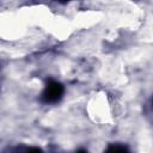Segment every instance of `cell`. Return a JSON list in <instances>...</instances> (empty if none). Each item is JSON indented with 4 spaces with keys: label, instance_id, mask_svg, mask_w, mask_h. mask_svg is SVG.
<instances>
[{
    "label": "cell",
    "instance_id": "1",
    "mask_svg": "<svg viewBox=\"0 0 153 153\" xmlns=\"http://www.w3.org/2000/svg\"><path fill=\"white\" fill-rule=\"evenodd\" d=\"M63 93H65V87L62 86V84L55 80H49L42 92L41 100L45 104H54L62 98Z\"/></svg>",
    "mask_w": 153,
    "mask_h": 153
},
{
    "label": "cell",
    "instance_id": "2",
    "mask_svg": "<svg viewBox=\"0 0 153 153\" xmlns=\"http://www.w3.org/2000/svg\"><path fill=\"white\" fill-rule=\"evenodd\" d=\"M104 153H129V149L127 146L124 145H117V143H114V145H110Z\"/></svg>",
    "mask_w": 153,
    "mask_h": 153
},
{
    "label": "cell",
    "instance_id": "3",
    "mask_svg": "<svg viewBox=\"0 0 153 153\" xmlns=\"http://www.w3.org/2000/svg\"><path fill=\"white\" fill-rule=\"evenodd\" d=\"M22 153H43V151L37 147H29V148H25Z\"/></svg>",
    "mask_w": 153,
    "mask_h": 153
},
{
    "label": "cell",
    "instance_id": "4",
    "mask_svg": "<svg viewBox=\"0 0 153 153\" xmlns=\"http://www.w3.org/2000/svg\"><path fill=\"white\" fill-rule=\"evenodd\" d=\"M74 153H87V151H86V149H84V148H80V149L75 151Z\"/></svg>",
    "mask_w": 153,
    "mask_h": 153
}]
</instances>
